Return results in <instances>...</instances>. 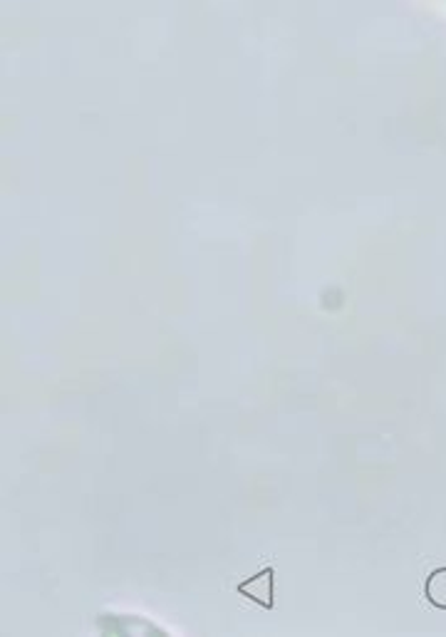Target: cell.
I'll return each instance as SVG.
<instances>
[{
    "label": "cell",
    "mask_w": 446,
    "mask_h": 637,
    "mask_svg": "<svg viewBox=\"0 0 446 637\" xmlns=\"http://www.w3.org/2000/svg\"><path fill=\"white\" fill-rule=\"evenodd\" d=\"M424 596L436 610H446V569H434L426 575Z\"/></svg>",
    "instance_id": "cell-2"
},
{
    "label": "cell",
    "mask_w": 446,
    "mask_h": 637,
    "mask_svg": "<svg viewBox=\"0 0 446 637\" xmlns=\"http://www.w3.org/2000/svg\"><path fill=\"white\" fill-rule=\"evenodd\" d=\"M235 590H239V596L253 600L256 606L273 610L276 608V571L268 565V569L258 571L256 575H251V578L241 581L239 586H235Z\"/></svg>",
    "instance_id": "cell-1"
}]
</instances>
